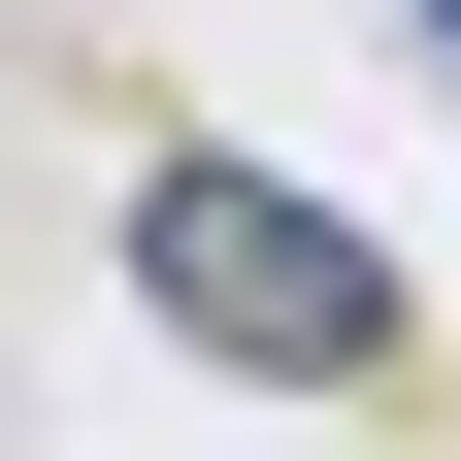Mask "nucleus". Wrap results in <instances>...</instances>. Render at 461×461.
Returning <instances> with one entry per match:
<instances>
[{
    "label": "nucleus",
    "mask_w": 461,
    "mask_h": 461,
    "mask_svg": "<svg viewBox=\"0 0 461 461\" xmlns=\"http://www.w3.org/2000/svg\"><path fill=\"white\" fill-rule=\"evenodd\" d=\"M132 297H165V363H230V395H363L395 363L363 198H297V165H132Z\"/></svg>",
    "instance_id": "obj_1"
},
{
    "label": "nucleus",
    "mask_w": 461,
    "mask_h": 461,
    "mask_svg": "<svg viewBox=\"0 0 461 461\" xmlns=\"http://www.w3.org/2000/svg\"><path fill=\"white\" fill-rule=\"evenodd\" d=\"M429 33H461V0H429Z\"/></svg>",
    "instance_id": "obj_2"
}]
</instances>
